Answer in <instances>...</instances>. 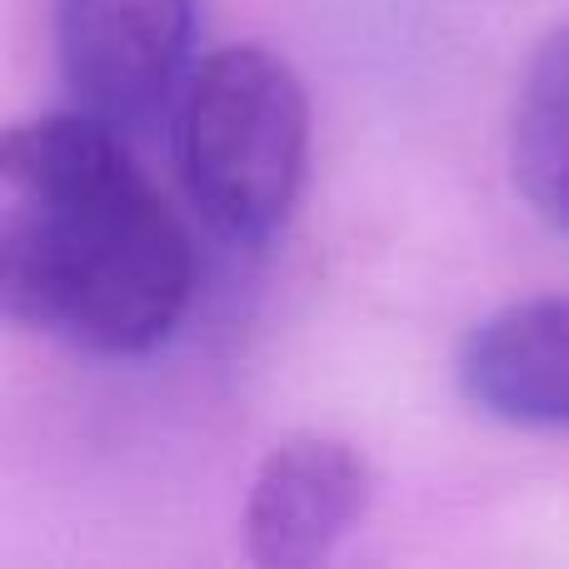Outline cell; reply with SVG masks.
<instances>
[{"mask_svg": "<svg viewBox=\"0 0 569 569\" xmlns=\"http://www.w3.org/2000/svg\"><path fill=\"white\" fill-rule=\"evenodd\" d=\"M196 295V246L130 140L76 106L0 146V305L86 355H150Z\"/></svg>", "mask_w": 569, "mask_h": 569, "instance_id": "cell-1", "label": "cell"}, {"mask_svg": "<svg viewBox=\"0 0 569 569\" xmlns=\"http://www.w3.org/2000/svg\"><path fill=\"white\" fill-rule=\"evenodd\" d=\"M310 166V100L290 60L226 46L200 60L176 106V170L216 236L266 246L295 216Z\"/></svg>", "mask_w": 569, "mask_h": 569, "instance_id": "cell-2", "label": "cell"}, {"mask_svg": "<svg viewBox=\"0 0 569 569\" xmlns=\"http://www.w3.org/2000/svg\"><path fill=\"white\" fill-rule=\"evenodd\" d=\"M196 56V0H56L70 106L126 140L176 120Z\"/></svg>", "mask_w": 569, "mask_h": 569, "instance_id": "cell-3", "label": "cell"}, {"mask_svg": "<svg viewBox=\"0 0 569 569\" xmlns=\"http://www.w3.org/2000/svg\"><path fill=\"white\" fill-rule=\"evenodd\" d=\"M375 470L350 440L290 435L266 455L246 500L250 560L266 569H305L335 555V545L365 520Z\"/></svg>", "mask_w": 569, "mask_h": 569, "instance_id": "cell-4", "label": "cell"}, {"mask_svg": "<svg viewBox=\"0 0 569 569\" xmlns=\"http://www.w3.org/2000/svg\"><path fill=\"white\" fill-rule=\"evenodd\" d=\"M455 375L490 420L569 430V295H535L485 315L465 335Z\"/></svg>", "mask_w": 569, "mask_h": 569, "instance_id": "cell-5", "label": "cell"}, {"mask_svg": "<svg viewBox=\"0 0 569 569\" xmlns=\"http://www.w3.org/2000/svg\"><path fill=\"white\" fill-rule=\"evenodd\" d=\"M515 190L550 230L569 240V20L535 50L510 120Z\"/></svg>", "mask_w": 569, "mask_h": 569, "instance_id": "cell-6", "label": "cell"}]
</instances>
